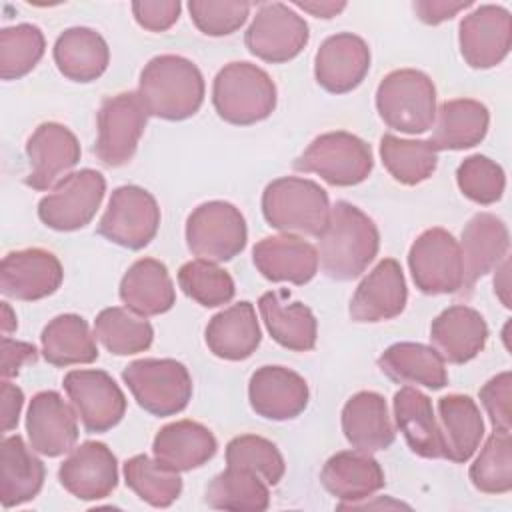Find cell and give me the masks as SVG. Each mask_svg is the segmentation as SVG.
Here are the masks:
<instances>
[{
  "instance_id": "6da1fadb",
  "label": "cell",
  "mask_w": 512,
  "mask_h": 512,
  "mask_svg": "<svg viewBox=\"0 0 512 512\" xmlns=\"http://www.w3.org/2000/svg\"><path fill=\"white\" fill-rule=\"evenodd\" d=\"M380 248V232L374 220L358 206L338 200L330 220L318 236V262L332 280H354L362 276Z\"/></svg>"
},
{
  "instance_id": "7a4b0ae2",
  "label": "cell",
  "mask_w": 512,
  "mask_h": 512,
  "mask_svg": "<svg viewBox=\"0 0 512 512\" xmlns=\"http://www.w3.org/2000/svg\"><path fill=\"white\" fill-rule=\"evenodd\" d=\"M138 96L148 116L180 122L200 110L204 102V78L192 60L176 54H160L142 68Z\"/></svg>"
},
{
  "instance_id": "3957f363",
  "label": "cell",
  "mask_w": 512,
  "mask_h": 512,
  "mask_svg": "<svg viewBox=\"0 0 512 512\" xmlns=\"http://www.w3.org/2000/svg\"><path fill=\"white\" fill-rule=\"evenodd\" d=\"M330 210L326 190L314 180L300 176L272 180L262 194L266 222L284 234L318 238L330 220Z\"/></svg>"
},
{
  "instance_id": "277c9868",
  "label": "cell",
  "mask_w": 512,
  "mask_h": 512,
  "mask_svg": "<svg viewBox=\"0 0 512 512\" xmlns=\"http://www.w3.org/2000/svg\"><path fill=\"white\" fill-rule=\"evenodd\" d=\"M212 104L224 122L250 126L274 112L276 84L256 64L230 62L214 78Z\"/></svg>"
},
{
  "instance_id": "5b68a950",
  "label": "cell",
  "mask_w": 512,
  "mask_h": 512,
  "mask_svg": "<svg viewBox=\"0 0 512 512\" xmlns=\"http://www.w3.org/2000/svg\"><path fill=\"white\" fill-rule=\"evenodd\" d=\"M376 110L388 128L422 134L436 118V86L422 70H394L376 88Z\"/></svg>"
},
{
  "instance_id": "8992f818",
  "label": "cell",
  "mask_w": 512,
  "mask_h": 512,
  "mask_svg": "<svg viewBox=\"0 0 512 512\" xmlns=\"http://www.w3.org/2000/svg\"><path fill=\"white\" fill-rule=\"evenodd\" d=\"M122 380L142 410L152 416H174L192 398L188 368L172 358H142L122 370Z\"/></svg>"
},
{
  "instance_id": "52a82bcc",
  "label": "cell",
  "mask_w": 512,
  "mask_h": 512,
  "mask_svg": "<svg viewBox=\"0 0 512 512\" xmlns=\"http://www.w3.org/2000/svg\"><path fill=\"white\" fill-rule=\"evenodd\" d=\"M292 168L318 174L332 186H356L370 176L374 160L370 146L362 138L336 130L316 136L292 162Z\"/></svg>"
},
{
  "instance_id": "ba28073f",
  "label": "cell",
  "mask_w": 512,
  "mask_h": 512,
  "mask_svg": "<svg viewBox=\"0 0 512 512\" xmlns=\"http://www.w3.org/2000/svg\"><path fill=\"white\" fill-rule=\"evenodd\" d=\"M246 240V220L230 202H204L186 220V244L202 260L214 264L228 262L244 250Z\"/></svg>"
},
{
  "instance_id": "9c48e42d",
  "label": "cell",
  "mask_w": 512,
  "mask_h": 512,
  "mask_svg": "<svg viewBox=\"0 0 512 512\" xmlns=\"http://www.w3.org/2000/svg\"><path fill=\"white\" fill-rule=\"evenodd\" d=\"M408 268L416 288L430 296L460 292L464 282L460 244L444 228H428L412 242Z\"/></svg>"
},
{
  "instance_id": "30bf717a",
  "label": "cell",
  "mask_w": 512,
  "mask_h": 512,
  "mask_svg": "<svg viewBox=\"0 0 512 512\" xmlns=\"http://www.w3.org/2000/svg\"><path fill=\"white\" fill-rule=\"evenodd\" d=\"M160 226V208L156 198L134 184L112 192L108 208L98 222V234L128 250L148 246Z\"/></svg>"
},
{
  "instance_id": "8fae6325",
  "label": "cell",
  "mask_w": 512,
  "mask_h": 512,
  "mask_svg": "<svg viewBox=\"0 0 512 512\" xmlns=\"http://www.w3.org/2000/svg\"><path fill=\"white\" fill-rule=\"evenodd\" d=\"M106 192V180L98 170L82 168L62 178L40 202L38 218L52 230H80L94 218Z\"/></svg>"
},
{
  "instance_id": "7c38bea8",
  "label": "cell",
  "mask_w": 512,
  "mask_h": 512,
  "mask_svg": "<svg viewBox=\"0 0 512 512\" xmlns=\"http://www.w3.org/2000/svg\"><path fill=\"white\" fill-rule=\"evenodd\" d=\"M148 112L138 92H120L106 98L98 110V138L94 152L104 166H124L136 154Z\"/></svg>"
},
{
  "instance_id": "4fadbf2b",
  "label": "cell",
  "mask_w": 512,
  "mask_h": 512,
  "mask_svg": "<svg viewBox=\"0 0 512 512\" xmlns=\"http://www.w3.org/2000/svg\"><path fill=\"white\" fill-rule=\"evenodd\" d=\"M308 40L310 32L306 20L282 2L262 4L244 34L248 52L270 64L296 58Z\"/></svg>"
},
{
  "instance_id": "5bb4252c",
  "label": "cell",
  "mask_w": 512,
  "mask_h": 512,
  "mask_svg": "<svg viewBox=\"0 0 512 512\" xmlns=\"http://www.w3.org/2000/svg\"><path fill=\"white\" fill-rule=\"evenodd\" d=\"M62 384L86 432H108L124 418L126 396L108 372L70 370Z\"/></svg>"
},
{
  "instance_id": "9a60e30c",
  "label": "cell",
  "mask_w": 512,
  "mask_h": 512,
  "mask_svg": "<svg viewBox=\"0 0 512 512\" xmlns=\"http://www.w3.org/2000/svg\"><path fill=\"white\" fill-rule=\"evenodd\" d=\"M458 44L470 68L486 70L500 64L512 44V16L504 6L484 4L466 14L458 26Z\"/></svg>"
},
{
  "instance_id": "2e32d148",
  "label": "cell",
  "mask_w": 512,
  "mask_h": 512,
  "mask_svg": "<svg viewBox=\"0 0 512 512\" xmlns=\"http://www.w3.org/2000/svg\"><path fill=\"white\" fill-rule=\"evenodd\" d=\"M80 154V142L70 128L58 122H44L26 142L30 172L24 182L34 190H48L68 176Z\"/></svg>"
},
{
  "instance_id": "e0dca14e",
  "label": "cell",
  "mask_w": 512,
  "mask_h": 512,
  "mask_svg": "<svg viewBox=\"0 0 512 512\" xmlns=\"http://www.w3.org/2000/svg\"><path fill=\"white\" fill-rule=\"evenodd\" d=\"M62 278L60 260L44 248L8 252L0 264V292L14 300H42L60 288Z\"/></svg>"
},
{
  "instance_id": "ac0fdd59",
  "label": "cell",
  "mask_w": 512,
  "mask_h": 512,
  "mask_svg": "<svg viewBox=\"0 0 512 512\" xmlns=\"http://www.w3.org/2000/svg\"><path fill=\"white\" fill-rule=\"evenodd\" d=\"M370 70V48L352 32L328 36L314 56V78L330 94H346L362 84Z\"/></svg>"
},
{
  "instance_id": "d6986e66",
  "label": "cell",
  "mask_w": 512,
  "mask_h": 512,
  "mask_svg": "<svg viewBox=\"0 0 512 512\" xmlns=\"http://www.w3.org/2000/svg\"><path fill=\"white\" fill-rule=\"evenodd\" d=\"M78 414L54 390L32 396L26 414L30 448L48 458L70 452L78 440Z\"/></svg>"
},
{
  "instance_id": "ffe728a7",
  "label": "cell",
  "mask_w": 512,
  "mask_h": 512,
  "mask_svg": "<svg viewBox=\"0 0 512 512\" xmlns=\"http://www.w3.org/2000/svg\"><path fill=\"white\" fill-rule=\"evenodd\" d=\"M58 480L80 500L106 498L118 486L116 456L104 442H82L60 464Z\"/></svg>"
},
{
  "instance_id": "44dd1931",
  "label": "cell",
  "mask_w": 512,
  "mask_h": 512,
  "mask_svg": "<svg viewBox=\"0 0 512 512\" xmlns=\"http://www.w3.org/2000/svg\"><path fill=\"white\" fill-rule=\"evenodd\" d=\"M406 300L402 266L394 258H384L358 284L348 312L354 322H384L400 316Z\"/></svg>"
},
{
  "instance_id": "7402d4cb",
  "label": "cell",
  "mask_w": 512,
  "mask_h": 512,
  "mask_svg": "<svg viewBox=\"0 0 512 512\" xmlns=\"http://www.w3.org/2000/svg\"><path fill=\"white\" fill-rule=\"evenodd\" d=\"M306 380L284 366H262L248 382V400L252 410L266 420H292L308 406Z\"/></svg>"
},
{
  "instance_id": "603a6c76",
  "label": "cell",
  "mask_w": 512,
  "mask_h": 512,
  "mask_svg": "<svg viewBox=\"0 0 512 512\" xmlns=\"http://www.w3.org/2000/svg\"><path fill=\"white\" fill-rule=\"evenodd\" d=\"M462 268L464 282L462 292H470L478 278L492 272L508 254L510 234L502 218L490 212H478L468 220L462 230Z\"/></svg>"
},
{
  "instance_id": "cb8c5ba5",
  "label": "cell",
  "mask_w": 512,
  "mask_h": 512,
  "mask_svg": "<svg viewBox=\"0 0 512 512\" xmlns=\"http://www.w3.org/2000/svg\"><path fill=\"white\" fill-rule=\"evenodd\" d=\"M488 340V324L484 316L464 304L442 310L430 324L432 348L444 362L466 364L476 358Z\"/></svg>"
},
{
  "instance_id": "d4e9b609",
  "label": "cell",
  "mask_w": 512,
  "mask_h": 512,
  "mask_svg": "<svg viewBox=\"0 0 512 512\" xmlns=\"http://www.w3.org/2000/svg\"><path fill=\"white\" fill-rule=\"evenodd\" d=\"M322 486L338 500L340 508L372 498L384 488V470L368 452L344 450L330 456L320 472Z\"/></svg>"
},
{
  "instance_id": "484cf974",
  "label": "cell",
  "mask_w": 512,
  "mask_h": 512,
  "mask_svg": "<svg viewBox=\"0 0 512 512\" xmlns=\"http://www.w3.org/2000/svg\"><path fill=\"white\" fill-rule=\"evenodd\" d=\"M252 260L266 280L298 286L310 282L320 264L318 250L294 234L262 238L252 250Z\"/></svg>"
},
{
  "instance_id": "4316f807",
  "label": "cell",
  "mask_w": 512,
  "mask_h": 512,
  "mask_svg": "<svg viewBox=\"0 0 512 512\" xmlns=\"http://www.w3.org/2000/svg\"><path fill=\"white\" fill-rule=\"evenodd\" d=\"M342 432L354 450L378 452L394 442V428L382 394L362 390L342 408Z\"/></svg>"
},
{
  "instance_id": "83f0119b",
  "label": "cell",
  "mask_w": 512,
  "mask_h": 512,
  "mask_svg": "<svg viewBox=\"0 0 512 512\" xmlns=\"http://www.w3.org/2000/svg\"><path fill=\"white\" fill-rule=\"evenodd\" d=\"M120 300L142 318L168 312L176 304V290L166 264L156 258L136 260L120 280Z\"/></svg>"
},
{
  "instance_id": "f1b7e54d",
  "label": "cell",
  "mask_w": 512,
  "mask_h": 512,
  "mask_svg": "<svg viewBox=\"0 0 512 512\" xmlns=\"http://www.w3.org/2000/svg\"><path fill=\"white\" fill-rule=\"evenodd\" d=\"M204 338L208 350L222 360L238 362L250 358L262 340L254 306L242 300L214 314L206 326Z\"/></svg>"
},
{
  "instance_id": "f546056e",
  "label": "cell",
  "mask_w": 512,
  "mask_h": 512,
  "mask_svg": "<svg viewBox=\"0 0 512 512\" xmlns=\"http://www.w3.org/2000/svg\"><path fill=\"white\" fill-rule=\"evenodd\" d=\"M218 450L214 434L200 422L178 420L158 430L152 442L154 458L176 472L204 466Z\"/></svg>"
},
{
  "instance_id": "4dcf8cb0",
  "label": "cell",
  "mask_w": 512,
  "mask_h": 512,
  "mask_svg": "<svg viewBox=\"0 0 512 512\" xmlns=\"http://www.w3.org/2000/svg\"><path fill=\"white\" fill-rule=\"evenodd\" d=\"M438 428L444 458L456 464L468 462L484 436L480 408L466 394H448L438 400Z\"/></svg>"
},
{
  "instance_id": "1f68e13d",
  "label": "cell",
  "mask_w": 512,
  "mask_h": 512,
  "mask_svg": "<svg viewBox=\"0 0 512 512\" xmlns=\"http://www.w3.org/2000/svg\"><path fill=\"white\" fill-rule=\"evenodd\" d=\"M378 368L396 384L424 386L440 390L448 384V372L440 354L420 342H396L388 346L380 358Z\"/></svg>"
},
{
  "instance_id": "d6a6232c",
  "label": "cell",
  "mask_w": 512,
  "mask_h": 512,
  "mask_svg": "<svg viewBox=\"0 0 512 512\" xmlns=\"http://www.w3.org/2000/svg\"><path fill=\"white\" fill-rule=\"evenodd\" d=\"M44 464L24 438L6 436L0 446V502L4 508H14L30 502L44 486Z\"/></svg>"
},
{
  "instance_id": "836d02e7",
  "label": "cell",
  "mask_w": 512,
  "mask_h": 512,
  "mask_svg": "<svg viewBox=\"0 0 512 512\" xmlns=\"http://www.w3.org/2000/svg\"><path fill=\"white\" fill-rule=\"evenodd\" d=\"M54 62L60 74L72 82H94L110 62L106 40L92 28H66L54 42Z\"/></svg>"
},
{
  "instance_id": "e575fe53",
  "label": "cell",
  "mask_w": 512,
  "mask_h": 512,
  "mask_svg": "<svg viewBox=\"0 0 512 512\" xmlns=\"http://www.w3.org/2000/svg\"><path fill=\"white\" fill-rule=\"evenodd\" d=\"M394 420L410 450L422 458H444L438 420L432 400L418 388L404 386L394 394Z\"/></svg>"
},
{
  "instance_id": "d590c367",
  "label": "cell",
  "mask_w": 512,
  "mask_h": 512,
  "mask_svg": "<svg viewBox=\"0 0 512 512\" xmlns=\"http://www.w3.org/2000/svg\"><path fill=\"white\" fill-rule=\"evenodd\" d=\"M490 112L472 98L446 100L436 110L430 144L440 150H466L480 144L488 132Z\"/></svg>"
},
{
  "instance_id": "8d00e7d4",
  "label": "cell",
  "mask_w": 512,
  "mask_h": 512,
  "mask_svg": "<svg viewBox=\"0 0 512 512\" xmlns=\"http://www.w3.org/2000/svg\"><path fill=\"white\" fill-rule=\"evenodd\" d=\"M260 316L270 336L288 350L308 352L316 344L318 324L308 306L286 302V292H264L258 300Z\"/></svg>"
},
{
  "instance_id": "74e56055",
  "label": "cell",
  "mask_w": 512,
  "mask_h": 512,
  "mask_svg": "<svg viewBox=\"0 0 512 512\" xmlns=\"http://www.w3.org/2000/svg\"><path fill=\"white\" fill-rule=\"evenodd\" d=\"M42 356L52 366L92 364L98 358L94 336L88 322L78 314H60L52 318L40 336Z\"/></svg>"
},
{
  "instance_id": "f35d334b",
  "label": "cell",
  "mask_w": 512,
  "mask_h": 512,
  "mask_svg": "<svg viewBox=\"0 0 512 512\" xmlns=\"http://www.w3.org/2000/svg\"><path fill=\"white\" fill-rule=\"evenodd\" d=\"M206 504L218 510L262 512L270 506L268 484L252 470L226 466L206 488Z\"/></svg>"
},
{
  "instance_id": "ab89813d",
  "label": "cell",
  "mask_w": 512,
  "mask_h": 512,
  "mask_svg": "<svg viewBox=\"0 0 512 512\" xmlns=\"http://www.w3.org/2000/svg\"><path fill=\"white\" fill-rule=\"evenodd\" d=\"M380 158L388 174L406 186L428 180L438 166V150L430 140H406L394 134L382 136Z\"/></svg>"
},
{
  "instance_id": "60d3db41",
  "label": "cell",
  "mask_w": 512,
  "mask_h": 512,
  "mask_svg": "<svg viewBox=\"0 0 512 512\" xmlns=\"http://www.w3.org/2000/svg\"><path fill=\"white\" fill-rule=\"evenodd\" d=\"M94 336L116 356H130L150 348L154 330L148 320L128 308H104L94 320Z\"/></svg>"
},
{
  "instance_id": "b9f144b4",
  "label": "cell",
  "mask_w": 512,
  "mask_h": 512,
  "mask_svg": "<svg viewBox=\"0 0 512 512\" xmlns=\"http://www.w3.org/2000/svg\"><path fill=\"white\" fill-rule=\"evenodd\" d=\"M124 482L140 500L154 508H168L182 492L180 472L146 454H136L124 462Z\"/></svg>"
},
{
  "instance_id": "7bdbcfd3",
  "label": "cell",
  "mask_w": 512,
  "mask_h": 512,
  "mask_svg": "<svg viewBox=\"0 0 512 512\" xmlns=\"http://www.w3.org/2000/svg\"><path fill=\"white\" fill-rule=\"evenodd\" d=\"M470 480L484 494H506L512 490V438L510 432L494 430L474 464Z\"/></svg>"
},
{
  "instance_id": "ee69618b",
  "label": "cell",
  "mask_w": 512,
  "mask_h": 512,
  "mask_svg": "<svg viewBox=\"0 0 512 512\" xmlns=\"http://www.w3.org/2000/svg\"><path fill=\"white\" fill-rule=\"evenodd\" d=\"M46 50L44 34L34 24L6 26L0 32V76L18 80L34 70Z\"/></svg>"
},
{
  "instance_id": "f6af8a7d",
  "label": "cell",
  "mask_w": 512,
  "mask_h": 512,
  "mask_svg": "<svg viewBox=\"0 0 512 512\" xmlns=\"http://www.w3.org/2000/svg\"><path fill=\"white\" fill-rule=\"evenodd\" d=\"M178 286L188 298L204 308L228 304L236 294L232 276L224 268L202 258L190 260L180 266Z\"/></svg>"
},
{
  "instance_id": "bcb514c9",
  "label": "cell",
  "mask_w": 512,
  "mask_h": 512,
  "mask_svg": "<svg viewBox=\"0 0 512 512\" xmlns=\"http://www.w3.org/2000/svg\"><path fill=\"white\" fill-rule=\"evenodd\" d=\"M226 464L252 470L268 486L278 484L286 472L284 458L276 444L256 434H242L232 438L226 446Z\"/></svg>"
},
{
  "instance_id": "7dc6e473",
  "label": "cell",
  "mask_w": 512,
  "mask_h": 512,
  "mask_svg": "<svg viewBox=\"0 0 512 512\" xmlns=\"http://www.w3.org/2000/svg\"><path fill=\"white\" fill-rule=\"evenodd\" d=\"M456 182L468 200L488 206L502 198L506 188V174L502 166L488 156L472 154L458 164Z\"/></svg>"
},
{
  "instance_id": "c3c4849f",
  "label": "cell",
  "mask_w": 512,
  "mask_h": 512,
  "mask_svg": "<svg viewBox=\"0 0 512 512\" xmlns=\"http://www.w3.org/2000/svg\"><path fill=\"white\" fill-rule=\"evenodd\" d=\"M188 12L202 34L228 36L246 22L250 4L238 0H190Z\"/></svg>"
},
{
  "instance_id": "681fc988",
  "label": "cell",
  "mask_w": 512,
  "mask_h": 512,
  "mask_svg": "<svg viewBox=\"0 0 512 512\" xmlns=\"http://www.w3.org/2000/svg\"><path fill=\"white\" fill-rule=\"evenodd\" d=\"M482 406L494 426V430L510 432L512 426V374L500 372L490 378L478 392Z\"/></svg>"
},
{
  "instance_id": "f907efd6",
  "label": "cell",
  "mask_w": 512,
  "mask_h": 512,
  "mask_svg": "<svg viewBox=\"0 0 512 512\" xmlns=\"http://www.w3.org/2000/svg\"><path fill=\"white\" fill-rule=\"evenodd\" d=\"M182 4L178 0H136L132 2L134 20L150 32H164L176 24Z\"/></svg>"
},
{
  "instance_id": "816d5d0a",
  "label": "cell",
  "mask_w": 512,
  "mask_h": 512,
  "mask_svg": "<svg viewBox=\"0 0 512 512\" xmlns=\"http://www.w3.org/2000/svg\"><path fill=\"white\" fill-rule=\"evenodd\" d=\"M38 360V350L34 344L12 340L8 336H2V380H8L20 372L22 366L34 364Z\"/></svg>"
},
{
  "instance_id": "f5cc1de1",
  "label": "cell",
  "mask_w": 512,
  "mask_h": 512,
  "mask_svg": "<svg viewBox=\"0 0 512 512\" xmlns=\"http://www.w3.org/2000/svg\"><path fill=\"white\" fill-rule=\"evenodd\" d=\"M472 2H452V0H418L412 4L416 16L424 22V24H440L446 22L450 18H454L458 12L470 8Z\"/></svg>"
},
{
  "instance_id": "db71d44e",
  "label": "cell",
  "mask_w": 512,
  "mask_h": 512,
  "mask_svg": "<svg viewBox=\"0 0 512 512\" xmlns=\"http://www.w3.org/2000/svg\"><path fill=\"white\" fill-rule=\"evenodd\" d=\"M0 398H2V432H10L18 426V418H20V410L24 406V392L8 382L2 380L0 386Z\"/></svg>"
},
{
  "instance_id": "11a10c76",
  "label": "cell",
  "mask_w": 512,
  "mask_h": 512,
  "mask_svg": "<svg viewBox=\"0 0 512 512\" xmlns=\"http://www.w3.org/2000/svg\"><path fill=\"white\" fill-rule=\"evenodd\" d=\"M296 8L316 16V18H324V20H330L334 16H338L344 8H346V2H330V0H310V2H294Z\"/></svg>"
},
{
  "instance_id": "9f6ffc18",
  "label": "cell",
  "mask_w": 512,
  "mask_h": 512,
  "mask_svg": "<svg viewBox=\"0 0 512 512\" xmlns=\"http://www.w3.org/2000/svg\"><path fill=\"white\" fill-rule=\"evenodd\" d=\"M508 270H510V262L508 258H504L498 266H496V278H494V292L496 296L502 300V304L506 308H510V298H508Z\"/></svg>"
},
{
  "instance_id": "6f0895ef",
  "label": "cell",
  "mask_w": 512,
  "mask_h": 512,
  "mask_svg": "<svg viewBox=\"0 0 512 512\" xmlns=\"http://www.w3.org/2000/svg\"><path fill=\"white\" fill-rule=\"evenodd\" d=\"M0 326H2V332L4 336H8L12 330H16L18 322H16V314L12 312L10 304L8 302H2V318H0Z\"/></svg>"
}]
</instances>
